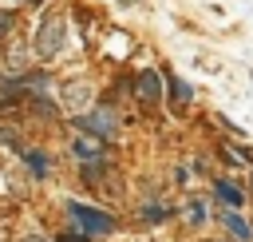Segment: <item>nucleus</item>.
Segmentation results:
<instances>
[{"label": "nucleus", "mask_w": 253, "mask_h": 242, "mask_svg": "<svg viewBox=\"0 0 253 242\" xmlns=\"http://www.w3.org/2000/svg\"><path fill=\"white\" fill-rule=\"evenodd\" d=\"M63 48H67V16L51 12V16H43V24L36 32V56L40 60H55Z\"/></svg>", "instance_id": "f257e3e1"}, {"label": "nucleus", "mask_w": 253, "mask_h": 242, "mask_svg": "<svg viewBox=\"0 0 253 242\" xmlns=\"http://www.w3.org/2000/svg\"><path fill=\"white\" fill-rule=\"evenodd\" d=\"M67 214L75 218V226L91 238V234H111L115 230V218L107 214V210H95V206H83V202H71L67 206Z\"/></svg>", "instance_id": "f03ea898"}, {"label": "nucleus", "mask_w": 253, "mask_h": 242, "mask_svg": "<svg viewBox=\"0 0 253 242\" xmlns=\"http://www.w3.org/2000/svg\"><path fill=\"white\" fill-rule=\"evenodd\" d=\"M79 127L87 131V135H99V139H111L115 131H119V115H115V107H91L87 115H79Z\"/></svg>", "instance_id": "7ed1b4c3"}, {"label": "nucleus", "mask_w": 253, "mask_h": 242, "mask_svg": "<svg viewBox=\"0 0 253 242\" xmlns=\"http://www.w3.org/2000/svg\"><path fill=\"white\" fill-rule=\"evenodd\" d=\"M134 95H138V103H158L162 99V75L158 71H138L134 75Z\"/></svg>", "instance_id": "20e7f679"}, {"label": "nucleus", "mask_w": 253, "mask_h": 242, "mask_svg": "<svg viewBox=\"0 0 253 242\" xmlns=\"http://www.w3.org/2000/svg\"><path fill=\"white\" fill-rule=\"evenodd\" d=\"M71 151H75L83 163H99L107 147H103V139H99V135H87V131H83V135H75V139H71Z\"/></svg>", "instance_id": "39448f33"}, {"label": "nucleus", "mask_w": 253, "mask_h": 242, "mask_svg": "<svg viewBox=\"0 0 253 242\" xmlns=\"http://www.w3.org/2000/svg\"><path fill=\"white\" fill-rule=\"evenodd\" d=\"M221 226H225V234H229L233 242H253V226H249L237 210H229V206L221 210Z\"/></svg>", "instance_id": "423d86ee"}, {"label": "nucleus", "mask_w": 253, "mask_h": 242, "mask_svg": "<svg viewBox=\"0 0 253 242\" xmlns=\"http://www.w3.org/2000/svg\"><path fill=\"white\" fill-rule=\"evenodd\" d=\"M87 103H91V83H87V79H71V83H63V107L79 111V107H87Z\"/></svg>", "instance_id": "0eeeda50"}, {"label": "nucleus", "mask_w": 253, "mask_h": 242, "mask_svg": "<svg viewBox=\"0 0 253 242\" xmlns=\"http://www.w3.org/2000/svg\"><path fill=\"white\" fill-rule=\"evenodd\" d=\"M213 194H217V198H221V202H225L229 210L245 202V186H237L233 179H217V182H213Z\"/></svg>", "instance_id": "6e6552de"}, {"label": "nucleus", "mask_w": 253, "mask_h": 242, "mask_svg": "<svg viewBox=\"0 0 253 242\" xmlns=\"http://www.w3.org/2000/svg\"><path fill=\"white\" fill-rule=\"evenodd\" d=\"M20 155H24V163H28V171H32L36 179H43V175L51 171V159H47L43 151H36V147H24Z\"/></svg>", "instance_id": "1a4fd4ad"}, {"label": "nucleus", "mask_w": 253, "mask_h": 242, "mask_svg": "<svg viewBox=\"0 0 253 242\" xmlns=\"http://www.w3.org/2000/svg\"><path fill=\"white\" fill-rule=\"evenodd\" d=\"M166 87H170V99H174V103H178V107H182V103H190V99H194V91H190V83H186V79H178V75H174V71H166Z\"/></svg>", "instance_id": "9d476101"}, {"label": "nucleus", "mask_w": 253, "mask_h": 242, "mask_svg": "<svg viewBox=\"0 0 253 242\" xmlns=\"http://www.w3.org/2000/svg\"><path fill=\"white\" fill-rule=\"evenodd\" d=\"M206 214H210V206H206L202 198H190V202H186V222H190V226H202Z\"/></svg>", "instance_id": "9b49d317"}, {"label": "nucleus", "mask_w": 253, "mask_h": 242, "mask_svg": "<svg viewBox=\"0 0 253 242\" xmlns=\"http://www.w3.org/2000/svg\"><path fill=\"white\" fill-rule=\"evenodd\" d=\"M0 143L4 147H16V127H0Z\"/></svg>", "instance_id": "f8f14e48"}, {"label": "nucleus", "mask_w": 253, "mask_h": 242, "mask_svg": "<svg viewBox=\"0 0 253 242\" xmlns=\"http://www.w3.org/2000/svg\"><path fill=\"white\" fill-rule=\"evenodd\" d=\"M8 24H12V12H4V8H0V32H4Z\"/></svg>", "instance_id": "ddd939ff"}, {"label": "nucleus", "mask_w": 253, "mask_h": 242, "mask_svg": "<svg viewBox=\"0 0 253 242\" xmlns=\"http://www.w3.org/2000/svg\"><path fill=\"white\" fill-rule=\"evenodd\" d=\"M63 242H87V234H67Z\"/></svg>", "instance_id": "4468645a"}, {"label": "nucleus", "mask_w": 253, "mask_h": 242, "mask_svg": "<svg viewBox=\"0 0 253 242\" xmlns=\"http://www.w3.org/2000/svg\"><path fill=\"white\" fill-rule=\"evenodd\" d=\"M20 242H47V238H20Z\"/></svg>", "instance_id": "2eb2a0df"}, {"label": "nucleus", "mask_w": 253, "mask_h": 242, "mask_svg": "<svg viewBox=\"0 0 253 242\" xmlns=\"http://www.w3.org/2000/svg\"><path fill=\"white\" fill-rule=\"evenodd\" d=\"M119 4H138V0H119Z\"/></svg>", "instance_id": "dca6fc26"}]
</instances>
